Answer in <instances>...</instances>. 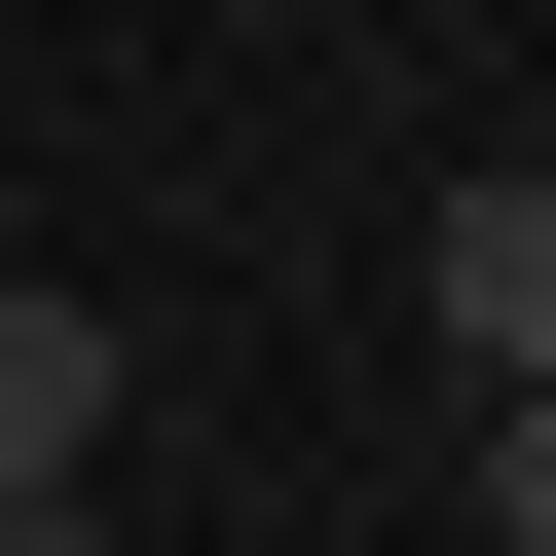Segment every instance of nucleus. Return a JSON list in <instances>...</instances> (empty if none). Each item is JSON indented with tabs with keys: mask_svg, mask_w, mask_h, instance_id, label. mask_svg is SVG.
Wrapping results in <instances>:
<instances>
[{
	"mask_svg": "<svg viewBox=\"0 0 556 556\" xmlns=\"http://www.w3.org/2000/svg\"><path fill=\"white\" fill-rule=\"evenodd\" d=\"M0 519H112V298H0Z\"/></svg>",
	"mask_w": 556,
	"mask_h": 556,
	"instance_id": "nucleus-1",
	"label": "nucleus"
},
{
	"mask_svg": "<svg viewBox=\"0 0 556 556\" xmlns=\"http://www.w3.org/2000/svg\"><path fill=\"white\" fill-rule=\"evenodd\" d=\"M445 334H482V408H556V186H445Z\"/></svg>",
	"mask_w": 556,
	"mask_h": 556,
	"instance_id": "nucleus-2",
	"label": "nucleus"
},
{
	"mask_svg": "<svg viewBox=\"0 0 556 556\" xmlns=\"http://www.w3.org/2000/svg\"><path fill=\"white\" fill-rule=\"evenodd\" d=\"M482 556H556V408H482Z\"/></svg>",
	"mask_w": 556,
	"mask_h": 556,
	"instance_id": "nucleus-3",
	"label": "nucleus"
}]
</instances>
